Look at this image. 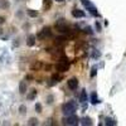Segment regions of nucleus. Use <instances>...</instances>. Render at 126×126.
<instances>
[{"label":"nucleus","mask_w":126,"mask_h":126,"mask_svg":"<svg viewBox=\"0 0 126 126\" xmlns=\"http://www.w3.org/2000/svg\"><path fill=\"white\" fill-rule=\"evenodd\" d=\"M77 110V103L73 102V101H69V102H66L62 105V112L66 115V116H71V115H75Z\"/></svg>","instance_id":"f257e3e1"},{"label":"nucleus","mask_w":126,"mask_h":126,"mask_svg":"<svg viewBox=\"0 0 126 126\" xmlns=\"http://www.w3.org/2000/svg\"><path fill=\"white\" fill-rule=\"evenodd\" d=\"M81 3L85 5V8L90 12L91 15H93V16H100V13L97 12V8L94 6V5L90 1V0H81Z\"/></svg>","instance_id":"f03ea898"},{"label":"nucleus","mask_w":126,"mask_h":126,"mask_svg":"<svg viewBox=\"0 0 126 126\" xmlns=\"http://www.w3.org/2000/svg\"><path fill=\"white\" fill-rule=\"evenodd\" d=\"M63 124L73 126V125H78L79 124V120H78L77 116H75V115H71V116H66L64 119H63Z\"/></svg>","instance_id":"7ed1b4c3"},{"label":"nucleus","mask_w":126,"mask_h":126,"mask_svg":"<svg viewBox=\"0 0 126 126\" xmlns=\"http://www.w3.org/2000/svg\"><path fill=\"white\" fill-rule=\"evenodd\" d=\"M56 27H57V29H58L59 32H62V33H68V32H69V28L67 27L66 22H64L63 19H59V20H58L57 24H56Z\"/></svg>","instance_id":"20e7f679"},{"label":"nucleus","mask_w":126,"mask_h":126,"mask_svg":"<svg viewBox=\"0 0 126 126\" xmlns=\"http://www.w3.org/2000/svg\"><path fill=\"white\" fill-rule=\"evenodd\" d=\"M67 86H68V88H69V90H72V91L77 90V87H78V79H77L76 77L69 78V79L67 81Z\"/></svg>","instance_id":"39448f33"},{"label":"nucleus","mask_w":126,"mask_h":126,"mask_svg":"<svg viewBox=\"0 0 126 126\" xmlns=\"http://www.w3.org/2000/svg\"><path fill=\"white\" fill-rule=\"evenodd\" d=\"M52 35V32H50V28L49 27H46V28H43L42 29V32L38 34V38H40V39H43L44 37H50Z\"/></svg>","instance_id":"423d86ee"},{"label":"nucleus","mask_w":126,"mask_h":126,"mask_svg":"<svg viewBox=\"0 0 126 126\" xmlns=\"http://www.w3.org/2000/svg\"><path fill=\"white\" fill-rule=\"evenodd\" d=\"M56 68H57L58 71H61V72H66V71H68L69 64H68V62H63V61H61V63H58V64L56 66Z\"/></svg>","instance_id":"0eeeda50"},{"label":"nucleus","mask_w":126,"mask_h":126,"mask_svg":"<svg viewBox=\"0 0 126 126\" xmlns=\"http://www.w3.org/2000/svg\"><path fill=\"white\" fill-rule=\"evenodd\" d=\"M86 14L83 10H79V9H73L72 10V16H75V18H83Z\"/></svg>","instance_id":"6e6552de"},{"label":"nucleus","mask_w":126,"mask_h":126,"mask_svg":"<svg viewBox=\"0 0 126 126\" xmlns=\"http://www.w3.org/2000/svg\"><path fill=\"white\" fill-rule=\"evenodd\" d=\"M79 101L85 105V106L87 107V92H86V90H83L82 92H81V94H79Z\"/></svg>","instance_id":"1a4fd4ad"},{"label":"nucleus","mask_w":126,"mask_h":126,"mask_svg":"<svg viewBox=\"0 0 126 126\" xmlns=\"http://www.w3.org/2000/svg\"><path fill=\"white\" fill-rule=\"evenodd\" d=\"M27 44L29 47H33L35 44V35L34 34H29L28 38H27Z\"/></svg>","instance_id":"9d476101"},{"label":"nucleus","mask_w":126,"mask_h":126,"mask_svg":"<svg viewBox=\"0 0 126 126\" xmlns=\"http://www.w3.org/2000/svg\"><path fill=\"white\" fill-rule=\"evenodd\" d=\"M105 125L106 126H115V125H117V121L112 117H105Z\"/></svg>","instance_id":"9b49d317"},{"label":"nucleus","mask_w":126,"mask_h":126,"mask_svg":"<svg viewBox=\"0 0 126 126\" xmlns=\"http://www.w3.org/2000/svg\"><path fill=\"white\" fill-rule=\"evenodd\" d=\"M19 92L22 93V94H24V93L27 92V85H25V81H20V83H19Z\"/></svg>","instance_id":"f8f14e48"},{"label":"nucleus","mask_w":126,"mask_h":126,"mask_svg":"<svg viewBox=\"0 0 126 126\" xmlns=\"http://www.w3.org/2000/svg\"><path fill=\"white\" fill-rule=\"evenodd\" d=\"M79 124L81 125H87V126H91L92 125V120L90 117H82L79 120Z\"/></svg>","instance_id":"ddd939ff"},{"label":"nucleus","mask_w":126,"mask_h":126,"mask_svg":"<svg viewBox=\"0 0 126 126\" xmlns=\"http://www.w3.org/2000/svg\"><path fill=\"white\" fill-rule=\"evenodd\" d=\"M101 101H100V98L97 97V94H96V92H93L92 94H91V103L92 105H97V103H100Z\"/></svg>","instance_id":"4468645a"},{"label":"nucleus","mask_w":126,"mask_h":126,"mask_svg":"<svg viewBox=\"0 0 126 126\" xmlns=\"http://www.w3.org/2000/svg\"><path fill=\"white\" fill-rule=\"evenodd\" d=\"M27 14H28L30 18H37V16H38V12H35V10H32V9H28V10H27Z\"/></svg>","instance_id":"2eb2a0df"},{"label":"nucleus","mask_w":126,"mask_h":126,"mask_svg":"<svg viewBox=\"0 0 126 126\" xmlns=\"http://www.w3.org/2000/svg\"><path fill=\"white\" fill-rule=\"evenodd\" d=\"M59 79H61L59 76H53V77H52V79H50V82H49V86H53V85H56V83H58Z\"/></svg>","instance_id":"dca6fc26"},{"label":"nucleus","mask_w":126,"mask_h":126,"mask_svg":"<svg viewBox=\"0 0 126 126\" xmlns=\"http://www.w3.org/2000/svg\"><path fill=\"white\" fill-rule=\"evenodd\" d=\"M100 57H101V52L97 50V49H94V50L92 52V58H93V59H98Z\"/></svg>","instance_id":"f3484780"},{"label":"nucleus","mask_w":126,"mask_h":126,"mask_svg":"<svg viewBox=\"0 0 126 126\" xmlns=\"http://www.w3.org/2000/svg\"><path fill=\"white\" fill-rule=\"evenodd\" d=\"M35 96H37V91H35V90H32V92L27 96V98H28V100H33Z\"/></svg>","instance_id":"a211bd4d"},{"label":"nucleus","mask_w":126,"mask_h":126,"mask_svg":"<svg viewBox=\"0 0 126 126\" xmlns=\"http://www.w3.org/2000/svg\"><path fill=\"white\" fill-rule=\"evenodd\" d=\"M9 6H10L9 1H5V0H3V1L0 3V8H1V9H8Z\"/></svg>","instance_id":"6ab92c4d"},{"label":"nucleus","mask_w":126,"mask_h":126,"mask_svg":"<svg viewBox=\"0 0 126 126\" xmlns=\"http://www.w3.org/2000/svg\"><path fill=\"white\" fill-rule=\"evenodd\" d=\"M28 125H30V126H33V125H38V120H37V119H34V117H32V119H29Z\"/></svg>","instance_id":"aec40b11"},{"label":"nucleus","mask_w":126,"mask_h":126,"mask_svg":"<svg viewBox=\"0 0 126 126\" xmlns=\"http://www.w3.org/2000/svg\"><path fill=\"white\" fill-rule=\"evenodd\" d=\"M83 32H85V33H87V34H93V30H92V28H91V27H85Z\"/></svg>","instance_id":"412c9836"},{"label":"nucleus","mask_w":126,"mask_h":126,"mask_svg":"<svg viewBox=\"0 0 126 126\" xmlns=\"http://www.w3.org/2000/svg\"><path fill=\"white\" fill-rule=\"evenodd\" d=\"M96 73H97V67H92V69H91V73H90V76L93 78L94 76H96Z\"/></svg>","instance_id":"4be33fe9"},{"label":"nucleus","mask_w":126,"mask_h":126,"mask_svg":"<svg viewBox=\"0 0 126 126\" xmlns=\"http://www.w3.org/2000/svg\"><path fill=\"white\" fill-rule=\"evenodd\" d=\"M19 112L22 113V115H24V113L27 112V107L24 106V105H20V107H19Z\"/></svg>","instance_id":"5701e85b"},{"label":"nucleus","mask_w":126,"mask_h":126,"mask_svg":"<svg viewBox=\"0 0 126 126\" xmlns=\"http://www.w3.org/2000/svg\"><path fill=\"white\" fill-rule=\"evenodd\" d=\"M35 110H37V112H42V105L40 103H37L35 105Z\"/></svg>","instance_id":"b1692460"},{"label":"nucleus","mask_w":126,"mask_h":126,"mask_svg":"<svg viewBox=\"0 0 126 126\" xmlns=\"http://www.w3.org/2000/svg\"><path fill=\"white\" fill-rule=\"evenodd\" d=\"M94 27H96V30H97V32H101V24H100L98 22L94 23Z\"/></svg>","instance_id":"393cba45"},{"label":"nucleus","mask_w":126,"mask_h":126,"mask_svg":"<svg viewBox=\"0 0 126 126\" xmlns=\"http://www.w3.org/2000/svg\"><path fill=\"white\" fill-rule=\"evenodd\" d=\"M47 102H48L49 105H50L52 102H53V96H52V94H49V96L47 97Z\"/></svg>","instance_id":"a878e982"},{"label":"nucleus","mask_w":126,"mask_h":126,"mask_svg":"<svg viewBox=\"0 0 126 126\" xmlns=\"http://www.w3.org/2000/svg\"><path fill=\"white\" fill-rule=\"evenodd\" d=\"M4 23H5V18L4 16H0V25L4 24Z\"/></svg>","instance_id":"bb28decb"},{"label":"nucleus","mask_w":126,"mask_h":126,"mask_svg":"<svg viewBox=\"0 0 126 126\" xmlns=\"http://www.w3.org/2000/svg\"><path fill=\"white\" fill-rule=\"evenodd\" d=\"M57 3H62V1H64V0H56Z\"/></svg>","instance_id":"cd10ccee"}]
</instances>
